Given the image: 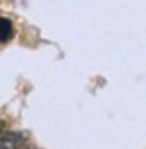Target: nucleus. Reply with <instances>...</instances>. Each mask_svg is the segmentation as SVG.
<instances>
[{"label": "nucleus", "instance_id": "f257e3e1", "mask_svg": "<svg viewBox=\"0 0 146 149\" xmlns=\"http://www.w3.org/2000/svg\"><path fill=\"white\" fill-rule=\"evenodd\" d=\"M25 137L14 131H0V149H19Z\"/></svg>", "mask_w": 146, "mask_h": 149}, {"label": "nucleus", "instance_id": "f03ea898", "mask_svg": "<svg viewBox=\"0 0 146 149\" xmlns=\"http://www.w3.org/2000/svg\"><path fill=\"white\" fill-rule=\"evenodd\" d=\"M12 35V25L6 19H0V41H6Z\"/></svg>", "mask_w": 146, "mask_h": 149}]
</instances>
